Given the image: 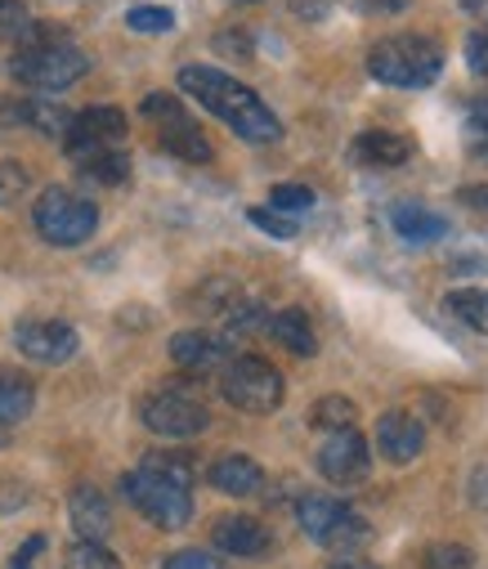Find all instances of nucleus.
Segmentation results:
<instances>
[{
    "label": "nucleus",
    "mask_w": 488,
    "mask_h": 569,
    "mask_svg": "<svg viewBox=\"0 0 488 569\" xmlns=\"http://www.w3.org/2000/svg\"><path fill=\"white\" fill-rule=\"evenodd\" d=\"M180 90L193 94L207 112H216L225 126H233L247 144H278L282 139V121L269 112V103L220 68H202V63L180 68Z\"/></svg>",
    "instance_id": "obj_1"
},
{
    "label": "nucleus",
    "mask_w": 488,
    "mask_h": 569,
    "mask_svg": "<svg viewBox=\"0 0 488 569\" xmlns=\"http://www.w3.org/2000/svg\"><path fill=\"white\" fill-rule=\"evenodd\" d=\"M121 493L143 511L157 529H180L193 516V467L176 453H152L139 471L121 476Z\"/></svg>",
    "instance_id": "obj_2"
},
{
    "label": "nucleus",
    "mask_w": 488,
    "mask_h": 569,
    "mask_svg": "<svg viewBox=\"0 0 488 569\" xmlns=\"http://www.w3.org/2000/svg\"><path fill=\"white\" fill-rule=\"evenodd\" d=\"M368 72L399 90H421L444 72V50L426 37H386L368 54Z\"/></svg>",
    "instance_id": "obj_3"
},
{
    "label": "nucleus",
    "mask_w": 488,
    "mask_h": 569,
    "mask_svg": "<svg viewBox=\"0 0 488 569\" xmlns=\"http://www.w3.org/2000/svg\"><path fill=\"white\" fill-rule=\"evenodd\" d=\"M296 520H300V529L318 542V547H328V551H355V547H363L368 542V520L363 516H355L341 498H328V493H305L300 502H296Z\"/></svg>",
    "instance_id": "obj_4"
},
{
    "label": "nucleus",
    "mask_w": 488,
    "mask_h": 569,
    "mask_svg": "<svg viewBox=\"0 0 488 569\" xmlns=\"http://www.w3.org/2000/svg\"><path fill=\"white\" fill-rule=\"evenodd\" d=\"M32 220H37V233L46 242H54V247H81L99 229V207L90 198H81V193L46 189L41 202H37V211H32Z\"/></svg>",
    "instance_id": "obj_5"
},
{
    "label": "nucleus",
    "mask_w": 488,
    "mask_h": 569,
    "mask_svg": "<svg viewBox=\"0 0 488 569\" xmlns=\"http://www.w3.org/2000/svg\"><path fill=\"white\" fill-rule=\"evenodd\" d=\"M90 68V59L68 46V41H50V46H23L14 54V77L23 86H37V90H68L72 81H81Z\"/></svg>",
    "instance_id": "obj_6"
},
{
    "label": "nucleus",
    "mask_w": 488,
    "mask_h": 569,
    "mask_svg": "<svg viewBox=\"0 0 488 569\" xmlns=\"http://www.w3.org/2000/svg\"><path fill=\"white\" fill-rule=\"evenodd\" d=\"M220 390L242 412H273L282 403V372L273 363L256 359V355H242V359L225 363Z\"/></svg>",
    "instance_id": "obj_7"
},
{
    "label": "nucleus",
    "mask_w": 488,
    "mask_h": 569,
    "mask_svg": "<svg viewBox=\"0 0 488 569\" xmlns=\"http://www.w3.org/2000/svg\"><path fill=\"white\" fill-rule=\"evenodd\" d=\"M143 426L152 436H167V440H189V436H202L211 426V412L198 395L180 390V386H167L157 390L148 403H143Z\"/></svg>",
    "instance_id": "obj_8"
},
{
    "label": "nucleus",
    "mask_w": 488,
    "mask_h": 569,
    "mask_svg": "<svg viewBox=\"0 0 488 569\" xmlns=\"http://www.w3.org/2000/svg\"><path fill=\"white\" fill-rule=\"evenodd\" d=\"M117 139H126V112H117V108H86V112H77V117L68 121L63 149H68L77 162H86V158H94V153L117 149Z\"/></svg>",
    "instance_id": "obj_9"
},
{
    "label": "nucleus",
    "mask_w": 488,
    "mask_h": 569,
    "mask_svg": "<svg viewBox=\"0 0 488 569\" xmlns=\"http://www.w3.org/2000/svg\"><path fill=\"white\" fill-rule=\"evenodd\" d=\"M313 462L332 485H359L372 471V449H368V440L359 431H332L328 440L318 445Z\"/></svg>",
    "instance_id": "obj_10"
},
{
    "label": "nucleus",
    "mask_w": 488,
    "mask_h": 569,
    "mask_svg": "<svg viewBox=\"0 0 488 569\" xmlns=\"http://www.w3.org/2000/svg\"><path fill=\"white\" fill-rule=\"evenodd\" d=\"M14 341L37 363H68L77 355V346H81L77 328L63 323V319H28V323H19Z\"/></svg>",
    "instance_id": "obj_11"
},
{
    "label": "nucleus",
    "mask_w": 488,
    "mask_h": 569,
    "mask_svg": "<svg viewBox=\"0 0 488 569\" xmlns=\"http://www.w3.org/2000/svg\"><path fill=\"white\" fill-rule=\"evenodd\" d=\"M421 449H426V426H421V417H412V412H386V417L377 421V453H381L386 462L408 467L412 458H421Z\"/></svg>",
    "instance_id": "obj_12"
},
{
    "label": "nucleus",
    "mask_w": 488,
    "mask_h": 569,
    "mask_svg": "<svg viewBox=\"0 0 488 569\" xmlns=\"http://www.w3.org/2000/svg\"><path fill=\"white\" fill-rule=\"evenodd\" d=\"M171 359L185 368V372H220L229 363V346L211 332H176L171 337Z\"/></svg>",
    "instance_id": "obj_13"
},
{
    "label": "nucleus",
    "mask_w": 488,
    "mask_h": 569,
    "mask_svg": "<svg viewBox=\"0 0 488 569\" xmlns=\"http://www.w3.org/2000/svg\"><path fill=\"white\" fill-rule=\"evenodd\" d=\"M68 511H72V529L81 533V542H103V538H108V529H112V507H108V498H103L94 485L72 489Z\"/></svg>",
    "instance_id": "obj_14"
},
{
    "label": "nucleus",
    "mask_w": 488,
    "mask_h": 569,
    "mask_svg": "<svg viewBox=\"0 0 488 569\" xmlns=\"http://www.w3.org/2000/svg\"><path fill=\"white\" fill-rule=\"evenodd\" d=\"M211 538L229 556H260V551H269V529L260 520H251V516H220Z\"/></svg>",
    "instance_id": "obj_15"
},
{
    "label": "nucleus",
    "mask_w": 488,
    "mask_h": 569,
    "mask_svg": "<svg viewBox=\"0 0 488 569\" xmlns=\"http://www.w3.org/2000/svg\"><path fill=\"white\" fill-rule=\"evenodd\" d=\"M390 224H395V233H399L404 242H412V247L448 238V220H444L439 211H430V207H417V202H399V207L390 211Z\"/></svg>",
    "instance_id": "obj_16"
},
{
    "label": "nucleus",
    "mask_w": 488,
    "mask_h": 569,
    "mask_svg": "<svg viewBox=\"0 0 488 569\" xmlns=\"http://www.w3.org/2000/svg\"><path fill=\"white\" fill-rule=\"evenodd\" d=\"M355 158L368 167H404L412 158V139L390 134V130H363L355 139Z\"/></svg>",
    "instance_id": "obj_17"
},
{
    "label": "nucleus",
    "mask_w": 488,
    "mask_h": 569,
    "mask_svg": "<svg viewBox=\"0 0 488 569\" xmlns=\"http://www.w3.org/2000/svg\"><path fill=\"white\" fill-rule=\"evenodd\" d=\"M211 485H216L220 493L247 498V493H256V489L265 485V476H260V467H256L247 453H229V458H220V462L211 467Z\"/></svg>",
    "instance_id": "obj_18"
},
{
    "label": "nucleus",
    "mask_w": 488,
    "mask_h": 569,
    "mask_svg": "<svg viewBox=\"0 0 488 569\" xmlns=\"http://www.w3.org/2000/svg\"><path fill=\"white\" fill-rule=\"evenodd\" d=\"M269 337H273L282 350L300 355V359H313V355H318V337H313V328H309V319H305L300 310L269 315Z\"/></svg>",
    "instance_id": "obj_19"
},
{
    "label": "nucleus",
    "mask_w": 488,
    "mask_h": 569,
    "mask_svg": "<svg viewBox=\"0 0 488 569\" xmlns=\"http://www.w3.org/2000/svg\"><path fill=\"white\" fill-rule=\"evenodd\" d=\"M32 403H37L32 381L19 377V372H10V368H0V426L23 421L32 412Z\"/></svg>",
    "instance_id": "obj_20"
},
{
    "label": "nucleus",
    "mask_w": 488,
    "mask_h": 569,
    "mask_svg": "<svg viewBox=\"0 0 488 569\" xmlns=\"http://www.w3.org/2000/svg\"><path fill=\"white\" fill-rule=\"evenodd\" d=\"M444 310H448L461 328L488 337V288H457V292L444 297Z\"/></svg>",
    "instance_id": "obj_21"
},
{
    "label": "nucleus",
    "mask_w": 488,
    "mask_h": 569,
    "mask_svg": "<svg viewBox=\"0 0 488 569\" xmlns=\"http://www.w3.org/2000/svg\"><path fill=\"white\" fill-rule=\"evenodd\" d=\"M161 144H167V153H176L185 162H211V139L193 121L167 126V130H161Z\"/></svg>",
    "instance_id": "obj_22"
},
{
    "label": "nucleus",
    "mask_w": 488,
    "mask_h": 569,
    "mask_svg": "<svg viewBox=\"0 0 488 569\" xmlns=\"http://www.w3.org/2000/svg\"><path fill=\"white\" fill-rule=\"evenodd\" d=\"M309 421H313V431H322V436H332V431H355V426H359V408H355L350 399H341V395H328V399H318V403H313Z\"/></svg>",
    "instance_id": "obj_23"
},
{
    "label": "nucleus",
    "mask_w": 488,
    "mask_h": 569,
    "mask_svg": "<svg viewBox=\"0 0 488 569\" xmlns=\"http://www.w3.org/2000/svg\"><path fill=\"white\" fill-rule=\"evenodd\" d=\"M81 176H86L90 184H103V189L126 184V180H130V158H126V153H117V149L94 153V158H86V162H81Z\"/></svg>",
    "instance_id": "obj_24"
},
{
    "label": "nucleus",
    "mask_w": 488,
    "mask_h": 569,
    "mask_svg": "<svg viewBox=\"0 0 488 569\" xmlns=\"http://www.w3.org/2000/svg\"><path fill=\"white\" fill-rule=\"evenodd\" d=\"M68 121H72V112H63L59 103H41V99H23V126H37L41 134H59V139H63V130H68Z\"/></svg>",
    "instance_id": "obj_25"
},
{
    "label": "nucleus",
    "mask_w": 488,
    "mask_h": 569,
    "mask_svg": "<svg viewBox=\"0 0 488 569\" xmlns=\"http://www.w3.org/2000/svg\"><path fill=\"white\" fill-rule=\"evenodd\" d=\"M225 328H229L233 337H256V332H269V315H265V306L242 301V306H229Z\"/></svg>",
    "instance_id": "obj_26"
},
{
    "label": "nucleus",
    "mask_w": 488,
    "mask_h": 569,
    "mask_svg": "<svg viewBox=\"0 0 488 569\" xmlns=\"http://www.w3.org/2000/svg\"><path fill=\"white\" fill-rule=\"evenodd\" d=\"M68 569H121V560L103 547V542H72L63 556Z\"/></svg>",
    "instance_id": "obj_27"
},
{
    "label": "nucleus",
    "mask_w": 488,
    "mask_h": 569,
    "mask_svg": "<svg viewBox=\"0 0 488 569\" xmlns=\"http://www.w3.org/2000/svg\"><path fill=\"white\" fill-rule=\"evenodd\" d=\"M126 23H130V32H139V37H161V32L176 28V14L161 10V6H139V10L126 14Z\"/></svg>",
    "instance_id": "obj_28"
},
{
    "label": "nucleus",
    "mask_w": 488,
    "mask_h": 569,
    "mask_svg": "<svg viewBox=\"0 0 488 569\" xmlns=\"http://www.w3.org/2000/svg\"><path fill=\"white\" fill-rule=\"evenodd\" d=\"M421 569H475V556L461 542H435L421 556Z\"/></svg>",
    "instance_id": "obj_29"
},
{
    "label": "nucleus",
    "mask_w": 488,
    "mask_h": 569,
    "mask_svg": "<svg viewBox=\"0 0 488 569\" xmlns=\"http://www.w3.org/2000/svg\"><path fill=\"white\" fill-rule=\"evenodd\" d=\"M143 117L161 121V130H167V126H180V121H189V112H185V103H180L176 94H148V99H143Z\"/></svg>",
    "instance_id": "obj_30"
},
{
    "label": "nucleus",
    "mask_w": 488,
    "mask_h": 569,
    "mask_svg": "<svg viewBox=\"0 0 488 569\" xmlns=\"http://www.w3.org/2000/svg\"><path fill=\"white\" fill-rule=\"evenodd\" d=\"M247 220H251L260 233H269V238H296V229H300L291 216H282V211H273V207H251Z\"/></svg>",
    "instance_id": "obj_31"
},
{
    "label": "nucleus",
    "mask_w": 488,
    "mask_h": 569,
    "mask_svg": "<svg viewBox=\"0 0 488 569\" xmlns=\"http://www.w3.org/2000/svg\"><path fill=\"white\" fill-rule=\"evenodd\" d=\"M28 193V167L19 162H0V207H10Z\"/></svg>",
    "instance_id": "obj_32"
},
{
    "label": "nucleus",
    "mask_w": 488,
    "mask_h": 569,
    "mask_svg": "<svg viewBox=\"0 0 488 569\" xmlns=\"http://www.w3.org/2000/svg\"><path fill=\"white\" fill-rule=\"evenodd\" d=\"M269 202H273V211H309L313 207V189H305V184H278L269 193Z\"/></svg>",
    "instance_id": "obj_33"
},
{
    "label": "nucleus",
    "mask_w": 488,
    "mask_h": 569,
    "mask_svg": "<svg viewBox=\"0 0 488 569\" xmlns=\"http://www.w3.org/2000/svg\"><path fill=\"white\" fill-rule=\"evenodd\" d=\"M216 50H220V54H233V59H251L256 46H251V32H247V28H229V32L216 37Z\"/></svg>",
    "instance_id": "obj_34"
},
{
    "label": "nucleus",
    "mask_w": 488,
    "mask_h": 569,
    "mask_svg": "<svg viewBox=\"0 0 488 569\" xmlns=\"http://www.w3.org/2000/svg\"><path fill=\"white\" fill-rule=\"evenodd\" d=\"M466 63H470L475 77H488V32L484 28L466 37Z\"/></svg>",
    "instance_id": "obj_35"
},
{
    "label": "nucleus",
    "mask_w": 488,
    "mask_h": 569,
    "mask_svg": "<svg viewBox=\"0 0 488 569\" xmlns=\"http://www.w3.org/2000/svg\"><path fill=\"white\" fill-rule=\"evenodd\" d=\"M167 569H220V560L211 551H176L167 556Z\"/></svg>",
    "instance_id": "obj_36"
},
{
    "label": "nucleus",
    "mask_w": 488,
    "mask_h": 569,
    "mask_svg": "<svg viewBox=\"0 0 488 569\" xmlns=\"http://www.w3.org/2000/svg\"><path fill=\"white\" fill-rule=\"evenodd\" d=\"M41 551H46V538L41 533H32L19 551H14V560H10V569H37V560H41Z\"/></svg>",
    "instance_id": "obj_37"
},
{
    "label": "nucleus",
    "mask_w": 488,
    "mask_h": 569,
    "mask_svg": "<svg viewBox=\"0 0 488 569\" xmlns=\"http://www.w3.org/2000/svg\"><path fill=\"white\" fill-rule=\"evenodd\" d=\"M23 23H28V10L14 6V0H0V32H14V37H19Z\"/></svg>",
    "instance_id": "obj_38"
},
{
    "label": "nucleus",
    "mask_w": 488,
    "mask_h": 569,
    "mask_svg": "<svg viewBox=\"0 0 488 569\" xmlns=\"http://www.w3.org/2000/svg\"><path fill=\"white\" fill-rule=\"evenodd\" d=\"M359 10L363 14H399V10H408V0H359Z\"/></svg>",
    "instance_id": "obj_39"
},
{
    "label": "nucleus",
    "mask_w": 488,
    "mask_h": 569,
    "mask_svg": "<svg viewBox=\"0 0 488 569\" xmlns=\"http://www.w3.org/2000/svg\"><path fill=\"white\" fill-rule=\"evenodd\" d=\"M457 198H461V207H475V211H488V184H475V189H461Z\"/></svg>",
    "instance_id": "obj_40"
},
{
    "label": "nucleus",
    "mask_w": 488,
    "mask_h": 569,
    "mask_svg": "<svg viewBox=\"0 0 488 569\" xmlns=\"http://www.w3.org/2000/svg\"><path fill=\"white\" fill-rule=\"evenodd\" d=\"M296 14H305V19H322V14H328V6H322V0H296Z\"/></svg>",
    "instance_id": "obj_41"
},
{
    "label": "nucleus",
    "mask_w": 488,
    "mask_h": 569,
    "mask_svg": "<svg viewBox=\"0 0 488 569\" xmlns=\"http://www.w3.org/2000/svg\"><path fill=\"white\" fill-rule=\"evenodd\" d=\"M470 121H475V126H479V130L488 134V94H484V99L475 103V112H470Z\"/></svg>",
    "instance_id": "obj_42"
},
{
    "label": "nucleus",
    "mask_w": 488,
    "mask_h": 569,
    "mask_svg": "<svg viewBox=\"0 0 488 569\" xmlns=\"http://www.w3.org/2000/svg\"><path fill=\"white\" fill-rule=\"evenodd\" d=\"M461 10H466V14H475V19H484V23H488V0H461Z\"/></svg>",
    "instance_id": "obj_43"
},
{
    "label": "nucleus",
    "mask_w": 488,
    "mask_h": 569,
    "mask_svg": "<svg viewBox=\"0 0 488 569\" xmlns=\"http://www.w3.org/2000/svg\"><path fill=\"white\" fill-rule=\"evenodd\" d=\"M332 569H377V565H363V560H346V556H341Z\"/></svg>",
    "instance_id": "obj_44"
},
{
    "label": "nucleus",
    "mask_w": 488,
    "mask_h": 569,
    "mask_svg": "<svg viewBox=\"0 0 488 569\" xmlns=\"http://www.w3.org/2000/svg\"><path fill=\"white\" fill-rule=\"evenodd\" d=\"M242 6H256V0H242Z\"/></svg>",
    "instance_id": "obj_45"
}]
</instances>
